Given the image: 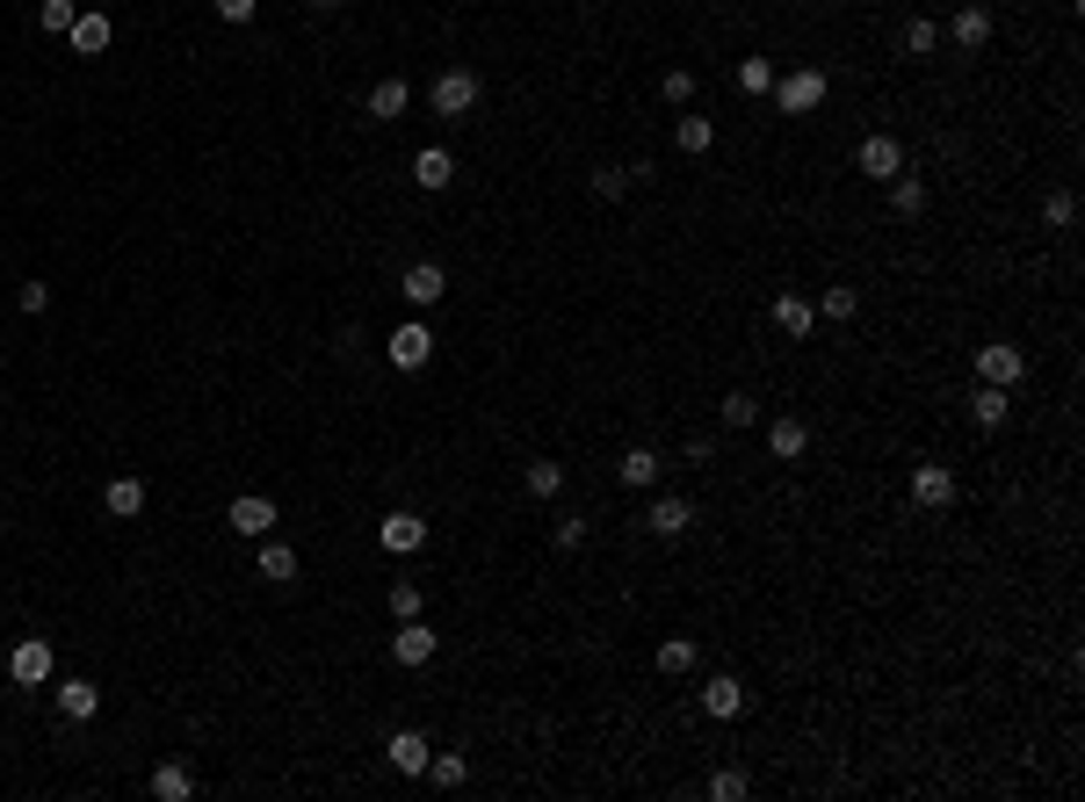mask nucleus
Returning a JSON list of instances; mask_svg holds the SVG:
<instances>
[{"label":"nucleus","instance_id":"nucleus-1","mask_svg":"<svg viewBox=\"0 0 1085 802\" xmlns=\"http://www.w3.org/2000/svg\"><path fill=\"white\" fill-rule=\"evenodd\" d=\"M478 94H485V80L471 73V65H442V73H434V88H428V109L442 123H463L478 109Z\"/></svg>","mask_w":1085,"mask_h":802},{"label":"nucleus","instance_id":"nucleus-2","mask_svg":"<svg viewBox=\"0 0 1085 802\" xmlns=\"http://www.w3.org/2000/svg\"><path fill=\"white\" fill-rule=\"evenodd\" d=\"M826 94H832V80L818 73V65H803V73H789V80H775V109H781V116H810Z\"/></svg>","mask_w":1085,"mask_h":802},{"label":"nucleus","instance_id":"nucleus-3","mask_svg":"<svg viewBox=\"0 0 1085 802\" xmlns=\"http://www.w3.org/2000/svg\"><path fill=\"white\" fill-rule=\"evenodd\" d=\"M383 362H391V369H406V377H413V369H428V362H434V333L420 326V318H406V326H398V333L383 340Z\"/></svg>","mask_w":1085,"mask_h":802},{"label":"nucleus","instance_id":"nucleus-4","mask_svg":"<svg viewBox=\"0 0 1085 802\" xmlns=\"http://www.w3.org/2000/svg\"><path fill=\"white\" fill-rule=\"evenodd\" d=\"M1021 377H1027V354L1013 348V340H992V348H977V383H999V391H1013Z\"/></svg>","mask_w":1085,"mask_h":802},{"label":"nucleus","instance_id":"nucleus-5","mask_svg":"<svg viewBox=\"0 0 1085 802\" xmlns=\"http://www.w3.org/2000/svg\"><path fill=\"white\" fill-rule=\"evenodd\" d=\"M854 167L869 174V182H890V174H904V145H898V137H883V131H876V137H861Z\"/></svg>","mask_w":1085,"mask_h":802},{"label":"nucleus","instance_id":"nucleus-6","mask_svg":"<svg viewBox=\"0 0 1085 802\" xmlns=\"http://www.w3.org/2000/svg\"><path fill=\"white\" fill-rule=\"evenodd\" d=\"M912 500L927 506V514L955 506V470H948V463H919V470H912Z\"/></svg>","mask_w":1085,"mask_h":802},{"label":"nucleus","instance_id":"nucleus-7","mask_svg":"<svg viewBox=\"0 0 1085 802\" xmlns=\"http://www.w3.org/2000/svg\"><path fill=\"white\" fill-rule=\"evenodd\" d=\"M8 672H16V687H44L51 680V644L44 636H22L16 651H8Z\"/></svg>","mask_w":1085,"mask_h":802},{"label":"nucleus","instance_id":"nucleus-8","mask_svg":"<svg viewBox=\"0 0 1085 802\" xmlns=\"http://www.w3.org/2000/svg\"><path fill=\"white\" fill-rule=\"evenodd\" d=\"M377 543L391 549V557H413V549L428 543V521H420V514H383L377 521Z\"/></svg>","mask_w":1085,"mask_h":802},{"label":"nucleus","instance_id":"nucleus-9","mask_svg":"<svg viewBox=\"0 0 1085 802\" xmlns=\"http://www.w3.org/2000/svg\"><path fill=\"white\" fill-rule=\"evenodd\" d=\"M225 521H232V535H254V543H260V535L276 528V500H260V492H239Z\"/></svg>","mask_w":1085,"mask_h":802},{"label":"nucleus","instance_id":"nucleus-10","mask_svg":"<svg viewBox=\"0 0 1085 802\" xmlns=\"http://www.w3.org/2000/svg\"><path fill=\"white\" fill-rule=\"evenodd\" d=\"M644 528H652L658 543H680V535L695 528V506H688V500H673V492H666V500H652V514H644Z\"/></svg>","mask_w":1085,"mask_h":802},{"label":"nucleus","instance_id":"nucleus-11","mask_svg":"<svg viewBox=\"0 0 1085 802\" xmlns=\"http://www.w3.org/2000/svg\"><path fill=\"white\" fill-rule=\"evenodd\" d=\"M442 297H449V275L434 268V260H413V268H406V304L428 311V304H442Z\"/></svg>","mask_w":1085,"mask_h":802},{"label":"nucleus","instance_id":"nucleus-12","mask_svg":"<svg viewBox=\"0 0 1085 802\" xmlns=\"http://www.w3.org/2000/svg\"><path fill=\"white\" fill-rule=\"evenodd\" d=\"M391 658H398V666H428V658H434V629H428V621H398V636H391Z\"/></svg>","mask_w":1085,"mask_h":802},{"label":"nucleus","instance_id":"nucleus-13","mask_svg":"<svg viewBox=\"0 0 1085 802\" xmlns=\"http://www.w3.org/2000/svg\"><path fill=\"white\" fill-rule=\"evenodd\" d=\"M428 752L434 744L420 738V730H391V738H383V759H391L398 773H428Z\"/></svg>","mask_w":1085,"mask_h":802},{"label":"nucleus","instance_id":"nucleus-14","mask_svg":"<svg viewBox=\"0 0 1085 802\" xmlns=\"http://www.w3.org/2000/svg\"><path fill=\"white\" fill-rule=\"evenodd\" d=\"M703 709L717 716V723H731V716H746V687H738L731 672H717V680H703Z\"/></svg>","mask_w":1085,"mask_h":802},{"label":"nucleus","instance_id":"nucleus-15","mask_svg":"<svg viewBox=\"0 0 1085 802\" xmlns=\"http://www.w3.org/2000/svg\"><path fill=\"white\" fill-rule=\"evenodd\" d=\"M406 102H413V88H406V80H377V88H369V123H398L406 116Z\"/></svg>","mask_w":1085,"mask_h":802},{"label":"nucleus","instance_id":"nucleus-16","mask_svg":"<svg viewBox=\"0 0 1085 802\" xmlns=\"http://www.w3.org/2000/svg\"><path fill=\"white\" fill-rule=\"evenodd\" d=\"M94 709H102V687L94 680H59V716L65 723H88Z\"/></svg>","mask_w":1085,"mask_h":802},{"label":"nucleus","instance_id":"nucleus-17","mask_svg":"<svg viewBox=\"0 0 1085 802\" xmlns=\"http://www.w3.org/2000/svg\"><path fill=\"white\" fill-rule=\"evenodd\" d=\"M65 37H73L80 59H102L109 37H116V22H109V16H73V30H65Z\"/></svg>","mask_w":1085,"mask_h":802},{"label":"nucleus","instance_id":"nucleus-18","mask_svg":"<svg viewBox=\"0 0 1085 802\" xmlns=\"http://www.w3.org/2000/svg\"><path fill=\"white\" fill-rule=\"evenodd\" d=\"M102 506H109L116 521H139V514H145V485H139V477H109V485H102Z\"/></svg>","mask_w":1085,"mask_h":802},{"label":"nucleus","instance_id":"nucleus-19","mask_svg":"<svg viewBox=\"0 0 1085 802\" xmlns=\"http://www.w3.org/2000/svg\"><path fill=\"white\" fill-rule=\"evenodd\" d=\"M767 449H775L781 463H803V455H810V426L803 420H775V426H767Z\"/></svg>","mask_w":1085,"mask_h":802},{"label":"nucleus","instance_id":"nucleus-20","mask_svg":"<svg viewBox=\"0 0 1085 802\" xmlns=\"http://www.w3.org/2000/svg\"><path fill=\"white\" fill-rule=\"evenodd\" d=\"M521 485H529V500H557V492H565V463H551V455H535V463L521 470Z\"/></svg>","mask_w":1085,"mask_h":802},{"label":"nucleus","instance_id":"nucleus-21","mask_svg":"<svg viewBox=\"0 0 1085 802\" xmlns=\"http://www.w3.org/2000/svg\"><path fill=\"white\" fill-rule=\"evenodd\" d=\"M1006 412H1013V398L999 391V383H977V398H970V420L992 434V426H1006Z\"/></svg>","mask_w":1085,"mask_h":802},{"label":"nucleus","instance_id":"nucleus-22","mask_svg":"<svg viewBox=\"0 0 1085 802\" xmlns=\"http://www.w3.org/2000/svg\"><path fill=\"white\" fill-rule=\"evenodd\" d=\"M153 795L160 802H188L196 795V773H188L182 759H167V767H153Z\"/></svg>","mask_w":1085,"mask_h":802},{"label":"nucleus","instance_id":"nucleus-23","mask_svg":"<svg viewBox=\"0 0 1085 802\" xmlns=\"http://www.w3.org/2000/svg\"><path fill=\"white\" fill-rule=\"evenodd\" d=\"M413 182H420V188H449V182H457V160H449L442 145H428V152L413 160Z\"/></svg>","mask_w":1085,"mask_h":802},{"label":"nucleus","instance_id":"nucleus-24","mask_svg":"<svg viewBox=\"0 0 1085 802\" xmlns=\"http://www.w3.org/2000/svg\"><path fill=\"white\" fill-rule=\"evenodd\" d=\"M615 477H623L629 492H652V485H658V455H652V449H629L623 463H615Z\"/></svg>","mask_w":1085,"mask_h":802},{"label":"nucleus","instance_id":"nucleus-25","mask_svg":"<svg viewBox=\"0 0 1085 802\" xmlns=\"http://www.w3.org/2000/svg\"><path fill=\"white\" fill-rule=\"evenodd\" d=\"M955 44H963V51L992 44V8H963V16H955Z\"/></svg>","mask_w":1085,"mask_h":802},{"label":"nucleus","instance_id":"nucleus-26","mask_svg":"<svg viewBox=\"0 0 1085 802\" xmlns=\"http://www.w3.org/2000/svg\"><path fill=\"white\" fill-rule=\"evenodd\" d=\"M673 145H680V152L695 160V152H709V145H717V123H709V116H680V123H673Z\"/></svg>","mask_w":1085,"mask_h":802},{"label":"nucleus","instance_id":"nucleus-27","mask_svg":"<svg viewBox=\"0 0 1085 802\" xmlns=\"http://www.w3.org/2000/svg\"><path fill=\"white\" fill-rule=\"evenodd\" d=\"M890 210L919 217V210H927V182H919V174H890Z\"/></svg>","mask_w":1085,"mask_h":802},{"label":"nucleus","instance_id":"nucleus-28","mask_svg":"<svg viewBox=\"0 0 1085 802\" xmlns=\"http://www.w3.org/2000/svg\"><path fill=\"white\" fill-rule=\"evenodd\" d=\"M775 326L789 340H803L810 333V297H796V289H789V297H775Z\"/></svg>","mask_w":1085,"mask_h":802},{"label":"nucleus","instance_id":"nucleus-29","mask_svg":"<svg viewBox=\"0 0 1085 802\" xmlns=\"http://www.w3.org/2000/svg\"><path fill=\"white\" fill-rule=\"evenodd\" d=\"M428 781L434 788H463V781H471V759H463V752H428Z\"/></svg>","mask_w":1085,"mask_h":802},{"label":"nucleus","instance_id":"nucleus-30","mask_svg":"<svg viewBox=\"0 0 1085 802\" xmlns=\"http://www.w3.org/2000/svg\"><path fill=\"white\" fill-rule=\"evenodd\" d=\"M658 672H673V680L695 672V644H688V636H666V644H658Z\"/></svg>","mask_w":1085,"mask_h":802},{"label":"nucleus","instance_id":"nucleus-31","mask_svg":"<svg viewBox=\"0 0 1085 802\" xmlns=\"http://www.w3.org/2000/svg\"><path fill=\"white\" fill-rule=\"evenodd\" d=\"M260 578H276V586H290L297 578V557L283 543H260Z\"/></svg>","mask_w":1085,"mask_h":802},{"label":"nucleus","instance_id":"nucleus-32","mask_svg":"<svg viewBox=\"0 0 1085 802\" xmlns=\"http://www.w3.org/2000/svg\"><path fill=\"white\" fill-rule=\"evenodd\" d=\"M1042 217H1050L1056 232H1071L1078 225V196H1071V188H1050V196H1042Z\"/></svg>","mask_w":1085,"mask_h":802},{"label":"nucleus","instance_id":"nucleus-33","mask_svg":"<svg viewBox=\"0 0 1085 802\" xmlns=\"http://www.w3.org/2000/svg\"><path fill=\"white\" fill-rule=\"evenodd\" d=\"M898 44L912 51V59H933V44H941V30H933V22L919 16V22H904V37H898Z\"/></svg>","mask_w":1085,"mask_h":802},{"label":"nucleus","instance_id":"nucleus-34","mask_svg":"<svg viewBox=\"0 0 1085 802\" xmlns=\"http://www.w3.org/2000/svg\"><path fill=\"white\" fill-rule=\"evenodd\" d=\"M73 16H80L73 0H37V22H44L51 37H65V30H73Z\"/></svg>","mask_w":1085,"mask_h":802},{"label":"nucleus","instance_id":"nucleus-35","mask_svg":"<svg viewBox=\"0 0 1085 802\" xmlns=\"http://www.w3.org/2000/svg\"><path fill=\"white\" fill-rule=\"evenodd\" d=\"M753 412H760V405H753V391H731V398L717 405V420H724V426L738 434V426H753Z\"/></svg>","mask_w":1085,"mask_h":802},{"label":"nucleus","instance_id":"nucleus-36","mask_svg":"<svg viewBox=\"0 0 1085 802\" xmlns=\"http://www.w3.org/2000/svg\"><path fill=\"white\" fill-rule=\"evenodd\" d=\"M658 94H666L673 109H688V102H695V73H688V65H673V73L658 80Z\"/></svg>","mask_w":1085,"mask_h":802},{"label":"nucleus","instance_id":"nucleus-37","mask_svg":"<svg viewBox=\"0 0 1085 802\" xmlns=\"http://www.w3.org/2000/svg\"><path fill=\"white\" fill-rule=\"evenodd\" d=\"M746 795H753L746 773H709V802H746Z\"/></svg>","mask_w":1085,"mask_h":802},{"label":"nucleus","instance_id":"nucleus-38","mask_svg":"<svg viewBox=\"0 0 1085 802\" xmlns=\"http://www.w3.org/2000/svg\"><path fill=\"white\" fill-rule=\"evenodd\" d=\"M738 88H746V94H767V88H775V65H767V59H738Z\"/></svg>","mask_w":1085,"mask_h":802},{"label":"nucleus","instance_id":"nucleus-39","mask_svg":"<svg viewBox=\"0 0 1085 802\" xmlns=\"http://www.w3.org/2000/svg\"><path fill=\"white\" fill-rule=\"evenodd\" d=\"M818 311H826V318H854V311H861V297H854L847 282H832L826 297H818Z\"/></svg>","mask_w":1085,"mask_h":802},{"label":"nucleus","instance_id":"nucleus-40","mask_svg":"<svg viewBox=\"0 0 1085 802\" xmlns=\"http://www.w3.org/2000/svg\"><path fill=\"white\" fill-rule=\"evenodd\" d=\"M391 615H398V621L420 615V586H413V578H398V586H391Z\"/></svg>","mask_w":1085,"mask_h":802},{"label":"nucleus","instance_id":"nucleus-41","mask_svg":"<svg viewBox=\"0 0 1085 802\" xmlns=\"http://www.w3.org/2000/svg\"><path fill=\"white\" fill-rule=\"evenodd\" d=\"M217 8V22H254L260 16V0H211Z\"/></svg>","mask_w":1085,"mask_h":802},{"label":"nucleus","instance_id":"nucleus-42","mask_svg":"<svg viewBox=\"0 0 1085 802\" xmlns=\"http://www.w3.org/2000/svg\"><path fill=\"white\" fill-rule=\"evenodd\" d=\"M16 297H22V311H51V282H22Z\"/></svg>","mask_w":1085,"mask_h":802},{"label":"nucleus","instance_id":"nucleus-43","mask_svg":"<svg viewBox=\"0 0 1085 802\" xmlns=\"http://www.w3.org/2000/svg\"><path fill=\"white\" fill-rule=\"evenodd\" d=\"M688 463H717V434H688Z\"/></svg>","mask_w":1085,"mask_h":802},{"label":"nucleus","instance_id":"nucleus-44","mask_svg":"<svg viewBox=\"0 0 1085 802\" xmlns=\"http://www.w3.org/2000/svg\"><path fill=\"white\" fill-rule=\"evenodd\" d=\"M586 543V521H557V549H580Z\"/></svg>","mask_w":1085,"mask_h":802},{"label":"nucleus","instance_id":"nucleus-45","mask_svg":"<svg viewBox=\"0 0 1085 802\" xmlns=\"http://www.w3.org/2000/svg\"><path fill=\"white\" fill-rule=\"evenodd\" d=\"M305 8H319V16H334V8H340V0H305Z\"/></svg>","mask_w":1085,"mask_h":802}]
</instances>
